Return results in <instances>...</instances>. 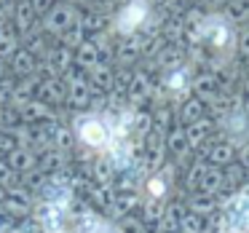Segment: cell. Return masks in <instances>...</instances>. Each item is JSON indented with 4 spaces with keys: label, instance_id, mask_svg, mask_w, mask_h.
I'll use <instances>...</instances> for the list:
<instances>
[{
    "label": "cell",
    "instance_id": "6da1fadb",
    "mask_svg": "<svg viewBox=\"0 0 249 233\" xmlns=\"http://www.w3.org/2000/svg\"><path fill=\"white\" fill-rule=\"evenodd\" d=\"M153 19H156V8L147 0H126L110 17V33L115 38H131V35L150 33L153 27H158V24H153Z\"/></svg>",
    "mask_w": 249,
    "mask_h": 233
},
{
    "label": "cell",
    "instance_id": "7a4b0ae2",
    "mask_svg": "<svg viewBox=\"0 0 249 233\" xmlns=\"http://www.w3.org/2000/svg\"><path fill=\"white\" fill-rule=\"evenodd\" d=\"M72 134H75V145H81L89 153H105V147L113 142L110 134V124L102 113H72V124H70Z\"/></svg>",
    "mask_w": 249,
    "mask_h": 233
},
{
    "label": "cell",
    "instance_id": "3957f363",
    "mask_svg": "<svg viewBox=\"0 0 249 233\" xmlns=\"http://www.w3.org/2000/svg\"><path fill=\"white\" fill-rule=\"evenodd\" d=\"M62 81H65V86H67V108H70L72 113H83V110L91 108L94 91L86 81V70L72 65L70 70L62 75Z\"/></svg>",
    "mask_w": 249,
    "mask_h": 233
},
{
    "label": "cell",
    "instance_id": "277c9868",
    "mask_svg": "<svg viewBox=\"0 0 249 233\" xmlns=\"http://www.w3.org/2000/svg\"><path fill=\"white\" fill-rule=\"evenodd\" d=\"M78 19H81V8H75L72 3H67V0H59L46 17H40V27L46 30V35L59 40L70 27H75Z\"/></svg>",
    "mask_w": 249,
    "mask_h": 233
},
{
    "label": "cell",
    "instance_id": "5b68a950",
    "mask_svg": "<svg viewBox=\"0 0 249 233\" xmlns=\"http://www.w3.org/2000/svg\"><path fill=\"white\" fill-rule=\"evenodd\" d=\"M174 174H177V166L172 161L166 166H161L158 172H150L142 182V201H169L174 190Z\"/></svg>",
    "mask_w": 249,
    "mask_h": 233
},
{
    "label": "cell",
    "instance_id": "8992f818",
    "mask_svg": "<svg viewBox=\"0 0 249 233\" xmlns=\"http://www.w3.org/2000/svg\"><path fill=\"white\" fill-rule=\"evenodd\" d=\"M140 161L145 163L147 174L158 172L161 166L169 163V150H166V131L161 129H150V134L142 140V150H140Z\"/></svg>",
    "mask_w": 249,
    "mask_h": 233
},
{
    "label": "cell",
    "instance_id": "52a82bcc",
    "mask_svg": "<svg viewBox=\"0 0 249 233\" xmlns=\"http://www.w3.org/2000/svg\"><path fill=\"white\" fill-rule=\"evenodd\" d=\"M153 83H156V78L150 75L147 65L131 67V83H129V91H126V105H129V108H134V110L150 105V99H153Z\"/></svg>",
    "mask_w": 249,
    "mask_h": 233
},
{
    "label": "cell",
    "instance_id": "ba28073f",
    "mask_svg": "<svg viewBox=\"0 0 249 233\" xmlns=\"http://www.w3.org/2000/svg\"><path fill=\"white\" fill-rule=\"evenodd\" d=\"M11 108L19 113L22 124H49V121H62L59 110L46 105L43 99H19V102H11Z\"/></svg>",
    "mask_w": 249,
    "mask_h": 233
},
{
    "label": "cell",
    "instance_id": "9c48e42d",
    "mask_svg": "<svg viewBox=\"0 0 249 233\" xmlns=\"http://www.w3.org/2000/svg\"><path fill=\"white\" fill-rule=\"evenodd\" d=\"M33 206H35V196L30 193L27 188H22V185L8 188L6 196H3V209H6L14 220H17V217L19 220H22V217H30L33 215Z\"/></svg>",
    "mask_w": 249,
    "mask_h": 233
},
{
    "label": "cell",
    "instance_id": "30bf717a",
    "mask_svg": "<svg viewBox=\"0 0 249 233\" xmlns=\"http://www.w3.org/2000/svg\"><path fill=\"white\" fill-rule=\"evenodd\" d=\"M86 81L91 86L94 94H113V81H115V62L113 59H102L99 65H94L91 70H86Z\"/></svg>",
    "mask_w": 249,
    "mask_h": 233
},
{
    "label": "cell",
    "instance_id": "8fae6325",
    "mask_svg": "<svg viewBox=\"0 0 249 233\" xmlns=\"http://www.w3.org/2000/svg\"><path fill=\"white\" fill-rule=\"evenodd\" d=\"M140 206H142V190H115L113 204H110V209H107V220L118 222L121 217L134 215Z\"/></svg>",
    "mask_w": 249,
    "mask_h": 233
},
{
    "label": "cell",
    "instance_id": "7c38bea8",
    "mask_svg": "<svg viewBox=\"0 0 249 233\" xmlns=\"http://www.w3.org/2000/svg\"><path fill=\"white\" fill-rule=\"evenodd\" d=\"M214 131H217V121L212 118V115H204V118H198V121L185 126V137H188L190 153H196L201 145L214 140Z\"/></svg>",
    "mask_w": 249,
    "mask_h": 233
},
{
    "label": "cell",
    "instance_id": "4fadbf2b",
    "mask_svg": "<svg viewBox=\"0 0 249 233\" xmlns=\"http://www.w3.org/2000/svg\"><path fill=\"white\" fill-rule=\"evenodd\" d=\"M83 198H86V204L91 206L97 215H107L110 204H113V196H115V188L113 185H102V182H91L89 179L86 190H83Z\"/></svg>",
    "mask_w": 249,
    "mask_h": 233
},
{
    "label": "cell",
    "instance_id": "5bb4252c",
    "mask_svg": "<svg viewBox=\"0 0 249 233\" xmlns=\"http://www.w3.org/2000/svg\"><path fill=\"white\" fill-rule=\"evenodd\" d=\"M14 27V33L19 35V40H22V35H27L30 30H35L40 24V17L35 14V8H33V3L30 0H19L17 3V8H14V17H11V22H8Z\"/></svg>",
    "mask_w": 249,
    "mask_h": 233
},
{
    "label": "cell",
    "instance_id": "9a60e30c",
    "mask_svg": "<svg viewBox=\"0 0 249 233\" xmlns=\"http://www.w3.org/2000/svg\"><path fill=\"white\" fill-rule=\"evenodd\" d=\"M35 99H43L46 105L59 110L62 105H67V86L62 78H40V86H38V97Z\"/></svg>",
    "mask_w": 249,
    "mask_h": 233
},
{
    "label": "cell",
    "instance_id": "2e32d148",
    "mask_svg": "<svg viewBox=\"0 0 249 233\" xmlns=\"http://www.w3.org/2000/svg\"><path fill=\"white\" fill-rule=\"evenodd\" d=\"M231 161H236V145L228 140H222V137H217V140H212L209 145H206V153H204V163H214V166H228Z\"/></svg>",
    "mask_w": 249,
    "mask_h": 233
},
{
    "label": "cell",
    "instance_id": "e0dca14e",
    "mask_svg": "<svg viewBox=\"0 0 249 233\" xmlns=\"http://www.w3.org/2000/svg\"><path fill=\"white\" fill-rule=\"evenodd\" d=\"M174 115H177V121L182 126L193 124V121L204 118V115H209V108H206V102H201L198 97H193V94H188L185 99H179L177 102V110H174Z\"/></svg>",
    "mask_w": 249,
    "mask_h": 233
},
{
    "label": "cell",
    "instance_id": "ac0fdd59",
    "mask_svg": "<svg viewBox=\"0 0 249 233\" xmlns=\"http://www.w3.org/2000/svg\"><path fill=\"white\" fill-rule=\"evenodd\" d=\"M102 59H113V56L105 54L94 38H86V40H83V43L75 49V65L81 67V70H91V67L99 65Z\"/></svg>",
    "mask_w": 249,
    "mask_h": 233
},
{
    "label": "cell",
    "instance_id": "d6986e66",
    "mask_svg": "<svg viewBox=\"0 0 249 233\" xmlns=\"http://www.w3.org/2000/svg\"><path fill=\"white\" fill-rule=\"evenodd\" d=\"M70 163H72L70 153L59 150V147H46L43 153H38V166L43 169L46 174H62Z\"/></svg>",
    "mask_w": 249,
    "mask_h": 233
},
{
    "label": "cell",
    "instance_id": "ffe728a7",
    "mask_svg": "<svg viewBox=\"0 0 249 233\" xmlns=\"http://www.w3.org/2000/svg\"><path fill=\"white\" fill-rule=\"evenodd\" d=\"M190 94H193V97H198L201 102H206V105H209L212 99L220 94V89H217V81H214V75H212V70H196L193 83H190Z\"/></svg>",
    "mask_w": 249,
    "mask_h": 233
},
{
    "label": "cell",
    "instance_id": "44dd1931",
    "mask_svg": "<svg viewBox=\"0 0 249 233\" xmlns=\"http://www.w3.org/2000/svg\"><path fill=\"white\" fill-rule=\"evenodd\" d=\"M6 65H8V72H11L14 78H27V75H35V70H38V56L30 54L24 46H19L17 54H14Z\"/></svg>",
    "mask_w": 249,
    "mask_h": 233
},
{
    "label": "cell",
    "instance_id": "7402d4cb",
    "mask_svg": "<svg viewBox=\"0 0 249 233\" xmlns=\"http://www.w3.org/2000/svg\"><path fill=\"white\" fill-rule=\"evenodd\" d=\"M185 206H188L190 212H196V215H201V217H209L220 209V198L204 193V190H193V193H185Z\"/></svg>",
    "mask_w": 249,
    "mask_h": 233
},
{
    "label": "cell",
    "instance_id": "603a6c76",
    "mask_svg": "<svg viewBox=\"0 0 249 233\" xmlns=\"http://www.w3.org/2000/svg\"><path fill=\"white\" fill-rule=\"evenodd\" d=\"M51 43H54V38H51V35H46V30L40 27V24L35 30H30L27 35H22V46L30 51V54L38 56V59H43V56L49 54Z\"/></svg>",
    "mask_w": 249,
    "mask_h": 233
},
{
    "label": "cell",
    "instance_id": "cb8c5ba5",
    "mask_svg": "<svg viewBox=\"0 0 249 233\" xmlns=\"http://www.w3.org/2000/svg\"><path fill=\"white\" fill-rule=\"evenodd\" d=\"M43 59L51 62V65L56 67V72H59V75H65V72L75 65V51L67 49V46L59 43V40H54V43H51V49H49V54H46Z\"/></svg>",
    "mask_w": 249,
    "mask_h": 233
},
{
    "label": "cell",
    "instance_id": "d4e9b609",
    "mask_svg": "<svg viewBox=\"0 0 249 233\" xmlns=\"http://www.w3.org/2000/svg\"><path fill=\"white\" fill-rule=\"evenodd\" d=\"M6 161H8V166H11L17 174H24V172H30V169L38 166V153H35L33 147L19 145L14 153H8V156H6Z\"/></svg>",
    "mask_w": 249,
    "mask_h": 233
},
{
    "label": "cell",
    "instance_id": "484cf974",
    "mask_svg": "<svg viewBox=\"0 0 249 233\" xmlns=\"http://www.w3.org/2000/svg\"><path fill=\"white\" fill-rule=\"evenodd\" d=\"M198 190H204V193H209V196H220L222 190H225V177H222V169L214 166V163H206Z\"/></svg>",
    "mask_w": 249,
    "mask_h": 233
},
{
    "label": "cell",
    "instance_id": "4316f807",
    "mask_svg": "<svg viewBox=\"0 0 249 233\" xmlns=\"http://www.w3.org/2000/svg\"><path fill=\"white\" fill-rule=\"evenodd\" d=\"M222 17L231 19L236 27L249 24V0H228L225 8H222Z\"/></svg>",
    "mask_w": 249,
    "mask_h": 233
},
{
    "label": "cell",
    "instance_id": "83f0119b",
    "mask_svg": "<svg viewBox=\"0 0 249 233\" xmlns=\"http://www.w3.org/2000/svg\"><path fill=\"white\" fill-rule=\"evenodd\" d=\"M22 46V40H19V35L14 33L11 24H6V27H0V62H8L14 54H17V49Z\"/></svg>",
    "mask_w": 249,
    "mask_h": 233
},
{
    "label": "cell",
    "instance_id": "f1b7e54d",
    "mask_svg": "<svg viewBox=\"0 0 249 233\" xmlns=\"http://www.w3.org/2000/svg\"><path fill=\"white\" fill-rule=\"evenodd\" d=\"M222 177H225V190H238L249 179V172L238 161H231L228 166H222Z\"/></svg>",
    "mask_w": 249,
    "mask_h": 233
},
{
    "label": "cell",
    "instance_id": "f546056e",
    "mask_svg": "<svg viewBox=\"0 0 249 233\" xmlns=\"http://www.w3.org/2000/svg\"><path fill=\"white\" fill-rule=\"evenodd\" d=\"M46 179H49V174H46L40 166H35V169H30V172L19 174V185H22V188H27L33 196H38L40 190H43Z\"/></svg>",
    "mask_w": 249,
    "mask_h": 233
},
{
    "label": "cell",
    "instance_id": "4dcf8cb0",
    "mask_svg": "<svg viewBox=\"0 0 249 233\" xmlns=\"http://www.w3.org/2000/svg\"><path fill=\"white\" fill-rule=\"evenodd\" d=\"M204 166H206L204 161H190L188 166H185V172H182V188H185V193L198 190L201 177H204Z\"/></svg>",
    "mask_w": 249,
    "mask_h": 233
},
{
    "label": "cell",
    "instance_id": "1f68e13d",
    "mask_svg": "<svg viewBox=\"0 0 249 233\" xmlns=\"http://www.w3.org/2000/svg\"><path fill=\"white\" fill-rule=\"evenodd\" d=\"M204 222H206V217H201V215H196V212L188 209L182 215V220H179L177 233H204Z\"/></svg>",
    "mask_w": 249,
    "mask_h": 233
},
{
    "label": "cell",
    "instance_id": "d6a6232c",
    "mask_svg": "<svg viewBox=\"0 0 249 233\" xmlns=\"http://www.w3.org/2000/svg\"><path fill=\"white\" fill-rule=\"evenodd\" d=\"M115 233H147V228H145V222L140 220V217H134V215H129V217H121L118 222H115Z\"/></svg>",
    "mask_w": 249,
    "mask_h": 233
},
{
    "label": "cell",
    "instance_id": "836d02e7",
    "mask_svg": "<svg viewBox=\"0 0 249 233\" xmlns=\"http://www.w3.org/2000/svg\"><path fill=\"white\" fill-rule=\"evenodd\" d=\"M86 38H89V35L83 33V27H81V19H78V24H75V27H70L65 35H62V38H59V43H65L67 49H72V51H75L78 46H81L83 40H86Z\"/></svg>",
    "mask_w": 249,
    "mask_h": 233
},
{
    "label": "cell",
    "instance_id": "e575fe53",
    "mask_svg": "<svg viewBox=\"0 0 249 233\" xmlns=\"http://www.w3.org/2000/svg\"><path fill=\"white\" fill-rule=\"evenodd\" d=\"M236 56L247 59L249 56V24H241L236 33Z\"/></svg>",
    "mask_w": 249,
    "mask_h": 233
},
{
    "label": "cell",
    "instance_id": "d590c367",
    "mask_svg": "<svg viewBox=\"0 0 249 233\" xmlns=\"http://www.w3.org/2000/svg\"><path fill=\"white\" fill-rule=\"evenodd\" d=\"M0 185H6V188H14V185H19V174L14 172L11 166H8L6 158H0Z\"/></svg>",
    "mask_w": 249,
    "mask_h": 233
},
{
    "label": "cell",
    "instance_id": "8d00e7d4",
    "mask_svg": "<svg viewBox=\"0 0 249 233\" xmlns=\"http://www.w3.org/2000/svg\"><path fill=\"white\" fill-rule=\"evenodd\" d=\"M19 147V140L11 131H0V158H6L8 153H14Z\"/></svg>",
    "mask_w": 249,
    "mask_h": 233
},
{
    "label": "cell",
    "instance_id": "74e56055",
    "mask_svg": "<svg viewBox=\"0 0 249 233\" xmlns=\"http://www.w3.org/2000/svg\"><path fill=\"white\" fill-rule=\"evenodd\" d=\"M30 3H33V8H35V14H38V17H46V14H49L51 8L59 3V0H30Z\"/></svg>",
    "mask_w": 249,
    "mask_h": 233
},
{
    "label": "cell",
    "instance_id": "f35d334b",
    "mask_svg": "<svg viewBox=\"0 0 249 233\" xmlns=\"http://www.w3.org/2000/svg\"><path fill=\"white\" fill-rule=\"evenodd\" d=\"M236 161L249 172V142H244V145H238V147H236Z\"/></svg>",
    "mask_w": 249,
    "mask_h": 233
},
{
    "label": "cell",
    "instance_id": "ab89813d",
    "mask_svg": "<svg viewBox=\"0 0 249 233\" xmlns=\"http://www.w3.org/2000/svg\"><path fill=\"white\" fill-rule=\"evenodd\" d=\"M67 3H72L75 8H86V6H91L94 0H67Z\"/></svg>",
    "mask_w": 249,
    "mask_h": 233
},
{
    "label": "cell",
    "instance_id": "60d3db41",
    "mask_svg": "<svg viewBox=\"0 0 249 233\" xmlns=\"http://www.w3.org/2000/svg\"><path fill=\"white\" fill-rule=\"evenodd\" d=\"M6 75H8V65H6V62H0V81H3Z\"/></svg>",
    "mask_w": 249,
    "mask_h": 233
},
{
    "label": "cell",
    "instance_id": "b9f144b4",
    "mask_svg": "<svg viewBox=\"0 0 249 233\" xmlns=\"http://www.w3.org/2000/svg\"><path fill=\"white\" fill-rule=\"evenodd\" d=\"M6 190H8L6 185H0V204H3V196H6Z\"/></svg>",
    "mask_w": 249,
    "mask_h": 233
}]
</instances>
